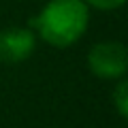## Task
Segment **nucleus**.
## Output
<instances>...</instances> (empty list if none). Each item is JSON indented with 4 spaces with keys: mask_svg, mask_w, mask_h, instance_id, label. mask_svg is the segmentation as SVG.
<instances>
[{
    "mask_svg": "<svg viewBox=\"0 0 128 128\" xmlns=\"http://www.w3.org/2000/svg\"><path fill=\"white\" fill-rule=\"evenodd\" d=\"M90 15L92 11L83 0H47L30 28L45 45L66 49L83 38L90 28Z\"/></svg>",
    "mask_w": 128,
    "mask_h": 128,
    "instance_id": "f257e3e1",
    "label": "nucleus"
},
{
    "mask_svg": "<svg viewBox=\"0 0 128 128\" xmlns=\"http://www.w3.org/2000/svg\"><path fill=\"white\" fill-rule=\"evenodd\" d=\"M86 64L94 77L102 81H118L128 73V49L120 41H98L90 47Z\"/></svg>",
    "mask_w": 128,
    "mask_h": 128,
    "instance_id": "f03ea898",
    "label": "nucleus"
},
{
    "mask_svg": "<svg viewBox=\"0 0 128 128\" xmlns=\"http://www.w3.org/2000/svg\"><path fill=\"white\" fill-rule=\"evenodd\" d=\"M38 38L32 28L9 26L0 30V64H22L36 51Z\"/></svg>",
    "mask_w": 128,
    "mask_h": 128,
    "instance_id": "7ed1b4c3",
    "label": "nucleus"
},
{
    "mask_svg": "<svg viewBox=\"0 0 128 128\" xmlns=\"http://www.w3.org/2000/svg\"><path fill=\"white\" fill-rule=\"evenodd\" d=\"M111 105H113L115 113L120 115V120L128 118V79H118L113 81L111 88Z\"/></svg>",
    "mask_w": 128,
    "mask_h": 128,
    "instance_id": "20e7f679",
    "label": "nucleus"
},
{
    "mask_svg": "<svg viewBox=\"0 0 128 128\" xmlns=\"http://www.w3.org/2000/svg\"><path fill=\"white\" fill-rule=\"evenodd\" d=\"M90 11H100V13H111L126 4V0H83Z\"/></svg>",
    "mask_w": 128,
    "mask_h": 128,
    "instance_id": "39448f33",
    "label": "nucleus"
},
{
    "mask_svg": "<svg viewBox=\"0 0 128 128\" xmlns=\"http://www.w3.org/2000/svg\"><path fill=\"white\" fill-rule=\"evenodd\" d=\"M47 128H60V126H47Z\"/></svg>",
    "mask_w": 128,
    "mask_h": 128,
    "instance_id": "423d86ee",
    "label": "nucleus"
}]
</instances>
